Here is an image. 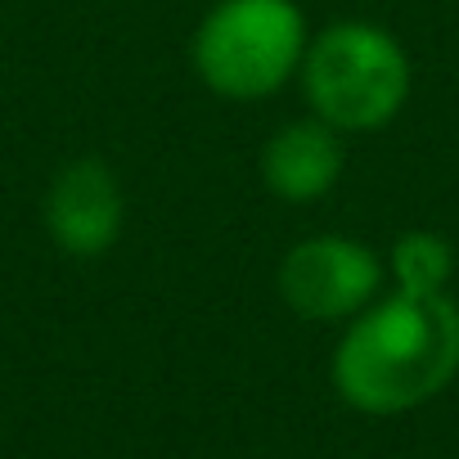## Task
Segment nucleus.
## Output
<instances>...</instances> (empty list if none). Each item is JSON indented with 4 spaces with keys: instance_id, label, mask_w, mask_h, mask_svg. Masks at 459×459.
<instances>
[{
    "instance_id": "obj_1",
    "label": "nucleus",
    "mask_w": 459,
    "mask_h": 459,
    "mask_svg": "<svg viewBox=\"0 0 459 459\" xmlns=\"http://www.w3.org/2000/svg\"><path fill=\"white\" fill-rule=\"evenodd\" d=\"M329 378L351 410L374 419L428 405L459 378V302L383 289L342 325Z\"/></svg>"
},
{
    "instance_id": "obj_2",
    "label": "nucleus",
    "mask_w": 459,
    "mask_h": 459,
    "mask_svg": "<svg viewBox=\"0 0 459 459\" xmlns=\"http://www.w3.org/2000/svg\"><path fill=\"white\" fill-rule=\"evenodd\" d=\"M298 86L307 113L338 135H369L401 117L414 91V68L392 28L374 19H333L311 32Z\"/></svg>"
},
{
    "instance_id": "obj_3",
    "label": "nucleus",
    "mask_w": 459,
    "mask_h": 459,
    "mask_svg": "<svg viewBox=\"0 0 459 459\" xmlns=\"http://www.w3.org/2000/svg\"><path fill=\"white\" fill-rule=\"evenodd\" d=\"M307 41L298 0H216L189 37V64L216 100L253 104L298 82Z\"/></svg>"
},
{
    "instance_id": "obj_4",
    "label": "nucleus",
    "mask_w": 459,
    "mask_h": 459,
    "mask_svg": "<svg viewBox=\"0 0 459 459\" xmlns=\"http://www.w3.org/2000/svg\"><path fill=\"white\" fill-rule=\"evenodd\" d=\"M275 289L293 316L311 325H347L387 289V266L365 239L325 230L280 257Z\"/></svg>"
},
{
    "instance_id": "obj_5",
    "label": "nucleus",
    "mask_w": 459,
    "mask_h": 459,
    "mask_svg": "<svg viewBox=\"0 0 459 459\" xmlns=\"http://www.w3.org/2000/svg\"><path fill=\"white\" fill-rule=\"evenodd\" d=\"M41 221L50 244L73 262H95L117 248L126 225V194L104 158L64 162L41 198Z\"/></svg>"
},
{
    "instance_id": "obj_6",
    "label": "nucleus",
    "mask_w": 459,
    "mask_h": 459,
    "mask_svg": "<svg viewBox=\"0 0 459 459\" xmlns=\"http://www.w3.org/2000/svg\"><path fill=\"white\" fill-rule=\"evenodd\" d=\"M342 140L347 135H338L316 113L275 126L271 140L262 144V185L280 203H316L333 194L347 167Z\"/></svg>"
},
{
    "instance_id": "obj_7",
    "label": "nucleus",
    "mask_w": 459,
    "mask_h": 459,
    "mask_svg": "<svg viewBox=\"0 0 459 459\" xmlns=\"http://www.w3.org/2000/svg\"><path fill=\"white\" fill-rule=\"evenodd\" d=\"M387 289L401 293H450L455 280V244L441 230H405L392 239L387 257Z\"/></svg>"
}]
</instances>
